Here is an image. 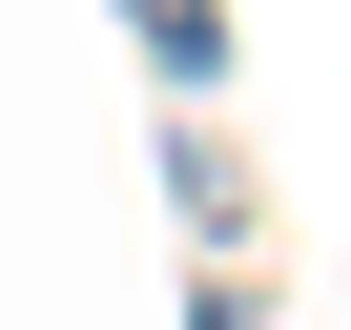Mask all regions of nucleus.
I'll return each instance as SVG.
<instances>
[{
    "label": "nucleus",
    "mask_w": 351,
    "mask_h": 330,
    "mask_svg": "<svg viewBox=\"0 0 351 330\" xmlns=\"http://www.w3.org/2000/svg\"><path fill=\"white\" fill-rule=\"evenodd\" d=\"M124 21H145V42H165V62H186V83H207V62H228V21H207V0H124Z\"/></svg>",
    "instance_id": "nucleus-1"
}]
</instances>
